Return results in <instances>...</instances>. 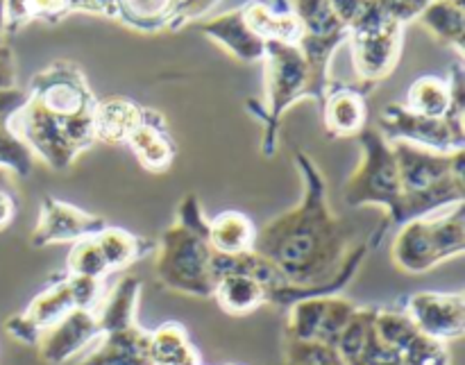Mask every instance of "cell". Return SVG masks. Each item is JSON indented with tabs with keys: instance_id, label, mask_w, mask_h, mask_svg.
Returning a JSON list of instances; mask_svg holds the SVG:
<instances>
[{
	"instance_id": "obj_1",
	"label": "cell",
	"mask_w": 465,
	"mask_h": 365,
	"mask_svg": "<svg viewBox=\"0 0 465 365\" xmlns=\"http://www.w3.org/2000/svg\"><path fill=\"white\" fill-rule=\"evenodd\" d=\"M293 162L304 184L302 200L257 227L254 239V252L286 277V284L266 291V304L282 309L300 300L339 295L371 252L368 241L350 243V230L331 212L325 175L316 162L302 150H295Z\"/></svg>"
},
{
	"instance_id": "obj_2",
	"label": "cell",
	"mask_w": 465,
	"mask_h": 365,
	"mask_svg": "<svg viewBox=\"0 0 465 365\" xmlns=\"http://www.w3.org/2000/svg\"><path fill=\"white\" fill-rule=\"evenodd\" d=\"M213 248L209 243V221L195 193H186L177 209V221L157 243L154 275L163 289L189 298H212Z\"/></svg>"
},
{
	"instance_id": "obj_3",
	"label": "cell",
	"mask_w": 465,
	"mask_h": 365,
	"mask_svg": "<svg viewBox=\"0 0 465 365\" xmlns=\"http://www.w3.org/2000/svg\"><path fill=\"white\" fill-rule=\"evenodd\" d=\"M357 136L363 150V159L361 166L345 182V204L354 209L380 207L384 212L380 230L372 232L368 239V245L372 250L380 248V241L384 239L391 227L398 230L411 218H409L407 198H404L402 184H400L398 162H395L391 143L375 127H363Z\"/></svg>"
},
{
	"instance_id": "obj_4",
	"label": "cell",
	"mask_w": 465,
	"mask_h": 365,
	"mask_svg": "<svg viewBox=\"0 0 465 365\" xmlns=\"http://www.w3.org/2000/svg\"><path fill=\"white\" fill-rule=\"evenodd\" d=\"M262 62L266 64V107L250 103V109L263 123L262 153L272 157L277 150L280 121L286 109L302 98H313L322 107L331 80L309 68L298 44L266 41V53Z\"/></svg>"
},
{
	"instance_id": "obj_5",
	"label": "cell",
	"mask_w": 465,
	"mask_h": 365,
	"mask_svg": "<svg viewBox=\"0 0 465 365\" xmlns=\"http://www.w3.org/2000/svg\"><path fill=\"white\" fill-rule=\"evenodd\" d=\"M463 202L443 216H422L398 227L391 259L407 275H422L465 252Z\"/></svg>"
},
{
	"instance_id": "obj_6",
	"label": "cell",
	"mask_w": 465,
	"mask_h": 365,
	"mask_svg": "<svg viewBox=\"0 0 465 365\" xmlns=\"http://www.w3.org/2000/svg\"><path fill=\"white\" fill-rule=\"evenodd\" d=\"M9 130L30 153L39 154L53 171H66L95 143L94 116L62 121L27 95L25 104L7 121Z\"/></svg>"
},
{
	"instance_id": "obj_7",
	"label": "cell",
	"mask_w": 465,
	"mask_h": 365,
	"mask_svg": "<svg viewBox=\"0 0 465 365\" xmlns=\"http://www.w3.org/2000/svg\"><path fill=\"white\" fill-rule=\"evenodd\" d=\"M402 39V23L386 16L372 0L371 7L350 27L348 35L359 82L377 86L381 80H386L398 66Z\"/></svg>"
},
{
	"instance_id": "obj_8",
	"label": "cell",
	"mask_w": 465,
	"mask_h": 365,
	"mask_svg": "<svg viewBox=\"0 0 465 365\" xmlns=\"http://www.w3.org/2000/svg\"><path fill=\"white\" fill-rule=\"evenodd\" d=\"M27 95L62 121L94 116L98 103L86 84L84 73L71 62H54L53 66L44 68L32 80Z\"/></svg>"
},
{
	"instance_id": "obj_9",
	"label": "cell",
	"mask_w": 465,
	"mask_h": 365,
	"mask_svg": "<svg viewBox=\"0 0 465 365\" xmlns=\"http://www.w3.org/2000/svg\"><path fill=\"white\" fill-rule=\"evenodd\" d=\"M377 130L386 141H407L434 153H459L465 150V130L454 127L448 118L418 116L404 104H389L380 116Z\"/></svg>"
},
{
	"instance_id": "obj_10",
	"label": "cell",
	"mask_w": 465,
	"mask_h": 365,
	"mask_svg": "<svg viewBox=\"0 0 465 365\" xmlns=\"http://www.w3.org/2000/svg\"><path fill=\"white\" fill-rule=\"evenodd\" d=\"M402 311L418 331L430 339L450 343L465 334V295L420 291L404 300Z\"/></svg>"
},
{
	"instance_id": "obj_11",
	"label": "cell",
	"mask_w": 465,
	"mask_h": 365,
	"mask_svg": "<svg viewBox=\"0 0 465 365\" xmlns=\"http://www.w3.org/2000/svg\"><path fill=\"white\" fill-rule=\"evenodd\" d=\"M107 227V221L103 216L84 212L75 204L62 202L57 198L41 200L39 222L32 232L30 243L35 248H45V245L57 243H77L82 239L100 234Z\"/></svg>"
},
{
	"instance_id": "obj_12",
	"label": "cell",
	"mask_w": 465,
	"mask_h": 365,
	"mask_svg": "<svg viewBox=\"0 0 465 365\" xmlns=\"http://www.w3.org/2000/svg\"><path fill=\"white\" fill-rule=\"evenodd\" d=\"M98 336L95 309H75L41 334L36 352L44 363L64 365L68 359L77 357Z\"/></svg>"
},
{
	"instance_id": "obj_13",
	"label": "cell",
	"mask_w": 465,
	"mask_h": 365,
	"mask_svg": "<svg viewBox=\"0 0 465 365\" xmlns=\"http://www.w3.org/2000/svg\"><path fill=\"white\" fill-rule=\"evenodd\" d=\"M372 89L375 86L366 82H357V84L331 82L321 107L325 130L331 139L357 136L363 127H368V94Z\"/></svg>"
},
{
	"instance_id": "obj_14",
	"label": "cell",
	"mask_w": 465,
	"mask_h": 365,
	"mask_svg": "<svg viewBox=\"0 0 465 365\" xmlns=\"http://www.w3.org/2000/svg\"><path fill=\"white\" fill-rule=\"evenodd\" d=\"M134 157L150 173H166L175 162L177 145L168 132L166 118L154 109L143 107L141 123L127 139Z\"/></svg>"
},
{
	"instance_id": "obj_15",
	"label": "cell",
	"mask_w": 465,
	"mask_h": 365,
	"mask_svg": "<svg viewBox=\"0 0 465 365\" xmlns=\"http://www.w3.org/2000/svg\"><path fill=\"white\" fill-rule=\"evenodd\" d=\"M198 30L216 41L218 45H223L227 53L234 54L239 62H262L263 53H266V41L250 30L241 7L198 23Z\"/></svg>"
},
{
	"instance_id": "obj_16",
	"label": "cell",
	"mask_w": 465,
	"mask_h": 365,
	"mask_svg": "<svg viewBox=\"0 0 465 365\" xmlns=\"http://www.w3.org/2000/svg\"><path fill=\"white\" fill-rule=\"evenodd\" d=\"M100 345L77 365H153L148 354L150 331L136 325L100 336Z\"/></svg>"
},
{
	"instance_id": "obj_17",
	"label": "cell",
	"mask_w": 465,
	"mask_h": 365,
	"mask_svg": "<svg viewBox=\"0 0 465 365\" xmlns=\"http://www.w3.org/2000/svg\"><path fill=\"white\" fill-rule=\"evenodd\" d=\"M141 298V280L127 275L114 284V289L104 295L95 307V321H98L100 336L123 331L136 327V307Z\"/></svg>"
},
{
	"instance_id": "obj_18",
	"label": "cell",
	"mask_w": 465,
	"mask_h": 365,
	"mask_svg": "<svg viewBox=\"0 0 465 365\" xmlns=\"http://www.w3.org/2000/svg\"><path fill=\"white\" fill-rule=\"evenodd\" d=\"M143 107L130 98H107L95 103L94 134L103 143H127L132 132L139 127Z\"/></svg>"
},
{
	"instance_id": "obj_19",
	"label": "cell",
	"mask_w": 465,
	"mask_h": 365,
	"mask_svg": "<svg viewBox=\"0 0 465 365\" xmlns=\"http://www.w3.org/2000/svg\"><path fill=\"white\" fill-rule=\"evenodd\" d=\"M257 225L248 213L225 209L209 221V243L218 254H245L254 250Z\"/></svg>"
},
{
	"instance_id": "obj_20",
	"label": "cell",
	"mask_w": 465,
	"mask_h": 365,
	"mask_svg": "<svg viewBox=\"0 0 465 365\" xmlns=\"http://www.w3.org/2000/svg\"><path fill=\"white\" fill-rule=\"evenodd\" d=\"M94 239L95 243H98L100 252H103L104 261H107L109 272L125 271L132 263L141 261V259L157 252V243H154V241L132 234V232L121 230V227L107 225L100 234H95Z\"/></svg>"
},
{
	"instance_id": "obj_21",
	"label": "cell",
	"mask_w": 465,
	"mask_h": 365,
	"mask_svg": "<svg viewBox=\"0 0 465 365\" xmlns=\"http://www.w3.org/2000/svg\"><path fill=\"white\" fill-rule=\"evenodd\" d=\"M77 304L75 298H73L71 281H68L66 272L53 277L48 286L27 304V309L23 311V316L36 327V330L44 334L48 327H53L54 322L62 321L64 316H68L71 311H75Z\"/></svg>"
},
{
	"instance_id": "obj_22",
	"label": "cell",
	"mask_w": 465,
	"mask_h": 365,
	"mask_svg": "<svg viewBox=\"0 0 465 365\" xmlns=\"http://www.w3.org/2000/svg\"><path fill=\"white\" fill-rule=\"evenodd\" d=\"M418 21L443 45H452L463 54L465 0H430Z\"/></svg>"
},
{
	"instance_id": "obj_23",
	"label": "cell",
	"mask_w": 465,
	"mask_h": 365,
	"mask_svg": "<svg viewBox=\"0 0 465 365\" xmlns=\"http://www.w3.org/2000/svg\"><path fill=\"white\" fill-rule=\"evenodd\" d=\"M213 300L230 316H248L266 304V286L250 275H225L213 286Z\"/></svg>"
},
{
	"instance_id": "obj_24",
	"label": "cell",
	"mask_w": 465,
	"mask_h": 365,
	"mask_svg": "<svg viewBox=\"0 0 465 365\" xmlns=\"http://www.w3.org/2000/svg\"><path fill=\"white\" fill-rule=\"evenodd\" d=\"M245 23L250 30L263 41H282V44H300L302 39V25L293 12L277 14L272 12L271 5H263L259 0L241 5Z\"/></svg>"
},
{
	"instance_id": "obj_25",
	"label": "cell",
	"mask_w": 465,
	"mask_h": 365,
	"mask_svg": "<svg viewBox=\"0 0 465 365\" xmlns=\"http://www.w3.org/2000/svg\"><path fill=\"white\" fill-rule=\"evenodd\" d=\"M148 354L153 365H200L198 350L180 322H163L159 330L150 331Z\"/></svg>"
},
{
	"instance_id": "obj_26",
	"label": "cell",
	"mask_w": 465,
	"mask_h": 365,
	"mask_svg": "<svg viewBox=\"0 0 465 365\" xmlns=\"http://www.w3.org/2000/svg\"><path fill=\"white\" fill-rule=\"evenodd\" d=\"M118 21L141 32H159L171 27L177 0H116Z\"/></svg>"
},
{
	"instance_id": "obj_27",
	"label": "cell",
	"mask_w": 465,
	"mask_h": 365,
	"mask_svg": "<svg viewBox=\"0 0 465 365\" xmlns=\"http://www.w3.org/2000/svg\"><path fill=\"white\" fill-rule=\"evenodd\" d=\"M404 107L418 116L443 118L450 109V82L436 75H422L409 86Z\"/></svg>"
},
{
	"instance_id": "obj_28",
	"label": "cell",
	"mask_w": 465,
	"mask_h": 365,
	"mask_svg": "<svg viewBox=\"0 0 465 365\" xmlns=\"http://www.w3.org/2000/svg\"><path fill=\"white\" fill-rule=\"evenodd\" d=\"M293 14L302 25L304 36H336L350 35L348 27L339 21L330 0H295Z\"/></svg>"
},
{
	"instance_id": "obj_29",
	"label": "cell",
	"mask_w": 465,
	"mask_h": 365,
	"mask_svg": "<svg viewBox=\"0 0 465 365\" xmlns=\"http://www.w3.org/2000/svg\"><path fill=\"white\" fill-rule=\"evenodd\" d=\"M64 272L73 277H91V280L100 281L109 275L107 261H104L103 252H100L94 236L82 239L71 245V252H68L66 259V271Z\"/></svg>"
},
{
	"instance_id": "obj_30",
	"label": "cell",
	"mask_w": 465,
	"mask_h": 365,
	"mask_svg": "<svg viewBox=\"0 0 465 365\" xmlns=\"http://www.w3.org/2000/svg\"><path fill=\"white\" fill-rule=\"evenodd\" d=\"M284 365H345L334 345L321 340H289L282 345Z\"/></svg>"
},
{
	"instance_id": "obj_31",
	"label": "cell",
	"mask_w": 465,
	"mask_h": 365,
	"mask_svg": "<svg viewBox=\"0 0 465 365\" xmlns=\"http://www.w3.org/2000/svg\"><path fill=\"white\" fill-rule=\"evenodd\" d=\"M354 311H357V304H352L350 300L341 298V295H331V298H327L325 316H322L316 340H321V343H327V345H334L336 348V345H339L341 334H343V330L348 327L350 318L354 316Z\"/></svg>"
},
{
	"instance_id": "obj_32",
	"label": "cell",
	"mask_w": 465,
	"mask_h": 365,
	"mask_svg": "<svg viewBox=\"0 0 465 365\" xmlns=\"http://www.w3.org/2000/svg\"><path fill=\"white\" fill-rule=\"evenodd\" d=\"M404 365H452L448 343L418 334L402 352Z\"/></svg>"
},
{
	"instance_id": "obj_33",
	"label": "cell",
	"mask_w": 465,
	"mask_h": 365,
	"mask_svg": "<svg viewBox=\"0 0 465 365\" xmlns=\"http://www.w3.org/2000/svg\"><path fill=\"white\" fill-rule=\"evenodd\" d=\"M375 5L386 16L395 18L402 25H407L409 21H416L420 16L422 9L430 5V0H375Z\"/></svg>"
},
{
	"instance_id": "obj_34",
	"label": "cell",
	"mask_w": 465,
	"mask_h": 365,
	"mask_svg": "<svg viewBox=\"0 0 465 365\" xmlns=\"http://www.w3.org/2000/svg\"><path fill=\"white\" fill-rule=\"evenodd\" d=\"M5 330H7V334L14 336L18 343L32 345V348H36V343H39V339H41V331L36 330V327L32 325V322L27 321L23 313H16V316L7 318V322H5Z\"/></svg>"
},
{
	"instance_id": "obj_35",
	"label": "cell",
	"mask_w": 465,
	"mask_h": 365,
	"mask_svg": "<svg viewBox=\"0 0 465 365\" xmlns=\"http://www.w3.org/2000/svg\"><path fill=\"white\" fill-rule=\"evenodd\" d=\"M68 9L71 12H89L107 18H118L116 0H68Z\"/></svg>"
},
{
	"instance_id": "obj_36",
	"label": "cell",
	"mask_w": 465,
	"mask_h": 365,
	"mask_svg": "<svg viewBox=\"0 0 465 365\" xmlns=\"http://www.w3.org/2000/svg\"><path fill=\"white\" fill-rule=\"evenodd\" d=\"M14 54L5 44H0V89H14Z\"/></svg>"
},
{
	"instance_id": "obj_37",
	"label": "cell",
	"mask_w": 465,
	"mask_h": 365,
	"mask_svg": "<svg viewBox=\"0 0 465 365\" xmlns=\"http://www.w3.org/2000/svg\"><path fill=\"white\" fill-rule=\"evenodd\" d=\"M271 9H272V12H277V14L293 12V7H291V5H289V0H272Z\"/></svg>"
}]
</instances>
